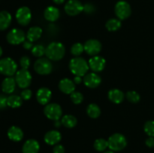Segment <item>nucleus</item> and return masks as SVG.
I'll return each instance as SVG.
<instances>
[{"label": "nucleus", "mask_w": 154, "mask_h": 153, "mask_svg": "<svg viewBox=\"0 0 154 153\" xmlns=\"http://www.w3.org/2000/svg\"><path fill=\"white\" fill-rule=\"evenodd\" d=\"M66 49L60 42H52L46 47L45 55L48 58L53 61H59L64 57Z\"/></svg>", "instance_id": "obj_1"}, {"label": "nucleus", "mask_w": 154, "mask_h": 153, "mask_svg": "<svg viewBox=\"0 0 154 153\" xmlns=\"http://www.w3.org/2000/svg\"><path fill=\"white\" fill-rule=\"evenodd\" d=\"M89 64L84 58L75 57L69 62V69L75 76H84L89 70Z\"/></svg>", "instance_id": "obj_2"}, {"label": "nucleus", "mask_w": 154, "mask_h": 153, "mask_svg": "<svg viewBox=\"0 0 154 153\" xmlns=\"http://www.w3.org/2000/svg\"><path fill=\"white\" fill-rule=\"evenodd\" d=\"M108 142L109 148L114 152L121 151L127 145L126 137L123 134L119 133H116L111 135L108 139Z\"/></svg>", "instance_id": "obj_3"}, {"label": "nucleus", "mask_w": 154, "mask_h": 153, "mask_svg": "<svg viewBox=\"0 0 154 153\" xmlns=\"http://www.w3.org/2000/svg\"><path fill=\"white\" fill-rule=\"evenodd\" d=\"M17 64L11 58L0 59V74L8 76H11L17 73Z\"/></svg>", "instance_id": "obj_4"}, {"label": "nucleus", "mask_w": 154, "mask_h": 153, "mask_svg": "<svg viewBox=\"0 0 154 153\" xmlns=\"http://www.w3.org/2000/svg\"><path fill=\"white\" fill-rule=\"evenodd\" d=\"M44 113L48 118L56 121L61 118L63 115V110L58 104H48L44 108Z\"/></svg>", "instance_id": "obj_5"}, {"label": "nucleus", "mask_w": 154, "mask_h": 153, "mask_svg": "<svg viewBox=\"0 0 154 153\" xmlns=\"http://www.w3.org/2000/svg\"><path fill=\"white\" fill-rule=\"evenodd\" d=\"M34 70L36 73L41 75H48L51 73L53 70L52 63L49 58H38L34 64Z\"/></svg>", "instance_id": "obj_6"}, {"label": "nucleus", "mask_w": 154, "mask_h": 153, "mask_svg": "<svg viewBox=\"0 0 154 153\" xmlns=\"http://www.w3.org/2000/svg\"><path fill=\"white\" fill-rule=\"evenodd\" d=\"M15 80L20 88H27L32 82L31 74L26 69L17 70L15 74Z\"/></svg>", "instance_id": "obj_7"}, {"label": "nucleus", "mask_w": 154, "mask_h": 153, "mask_svg": "<svg viewBox=\"0 0 154 153\" xmlns=\"http://www.w3.org/2000/svg\"><path fill=\"white\" fill-rule=\"evenodd\" d=\"M116 16L119 20H126L132 14L130 4L125 1H119L114 8Z\"/></svg>", "instance_id": "obj_8"}, {"label": "nucleus", "mask_w": 154, "mask_h": 153, "mask_svg": "<svg viewBox=\"0 0 154 153\" xmlns=\"http://www.w3.org/2000/svg\"><path fill=\"white\" fill-rule=\"evenodd\" d=\"M26 34L23 30L19 28H13L7 34V40L9 44L17 45L25 41Z\"/></svg>", "instance_id": "obj_9"}, {"label": "nucleus", "mask_w": 154, "mask_h": 153, "mask_svg": "<svg viewBox=\"0 0 154 153\" xmlns=\"http://www.w3.org/2000/svg\"><path fill=\"white\" fill-rule=\"evenodd\" d=\"M84 10V5L78 0H69L65 5V11L69 16H76Z\"/></svg>", "instance_id": "obj_10"}, {"label": "nucleus", "mask_w": 154, "mask_h": 153, "mask_svg": "<svg viewBox=\"0 0 154 153\" xmlns=\"http://www.w3.org/2000/svg\"><path fill=\"white\" fill-rule=\"evenodd\" d=\"M16 19L17 22L21 26H27L32 19V13L28 7H21L17 10Z\"/></svg>", "instance_id": "obj_11"}, {"label": "nucleus", "mask_w": 154, "mask_h": 153, "mask_svg": "<svg viewBox=\"0 0 154 153\" xmlns=\"http://www.w3.org/2000/svg\"><path fill=\"white\" fill-rule=\"evenodd\" d=\"M84 47V51L88 55L95 56H97L102 50V44L99 40L96 39H90L85 42Z\"/></svg>", "instance_id": "obj_12"}, {"label": "nucleus", "mask_w": 154, "mask_h": 153, "mask_svg": "<svg viewBox=\"0 0 154 153\" xmlns=\"http://www.w3.org/2000/svg\"><path fill=\"white\" fill-rule=\"evenodd\" d=\"M89 67L95 73L100 72L104 70L106 64L105 58L99 56H95L89 60Z\"/></svg>", "instance_id": "obj_13"}, {"label": "nucleus", "mask_w": 154, "mask_h": 153, "mask_svg": "<svg viewBox=\"0 0 154 153\" xmlns=\"http://www.w3.org/2000/svg\"><path fill=\"white\" fill-rule=\"evenodd\" d=\"M84 82L86 86L90 88H95L99 86L102 82V79L95 72L87 74L84 77Z\"/></svg>", "instance_id": "obj_14"}, {"label": "nucleus", "mask_w": 154, "mask_h": 153, "mask_svg": "<svg viewBox=\"0 0 154 153\" xmlns=\"http://www.w3.org/2000/svg\"><path fill=\"white\" fill-rule=\"evenodd\" d=\"M52 97V92L51 90L46 87L40 88L36 93V99L38 102L42 105H47L51 100Z\"/></svg>", "instance_id": "obj_15"}, {"label": "nucleus", "mask_w": 154, "mask_h": 153, "mask_svg": "<svg viewBox=\"0 0 154 153\" xmlns=\"http://www.w3.org/2000/svg\"><path fill=\"white\" fill-rule=\"evenodd\" d=\"M59 88L62 92L67 94H71L75 90V83L68 78L61 80L59 83Z\"/></svg>", "instance_id": "obj_16"}, {"label": "nucleus", "mask_w": 154, "mask_h": 153, "mask_svg": "<svg viewBox=\"0 0 154 153\" xmlns=\"http://www.w3.org/2000/svg\"><path fill=\"white\" fill-rule=\"evenodd\" d=\"M44 139H45V142L48 145H57L61 140L62 135L58 130H51L45 134Z\"/></svg>", "instance_id": "obj_17"}, {"label": "nucleus", "mask_w": 154, "mask_h": 153, "mask_svg": "<svg viewBox=\"0 0 154 153\" xmlns=\"http://www.w3.org/2000/svg\"><path fill=\"white\" fill-rule=\"evenodd\" d=\"M60 12L57 8L54 6H49L45 9L44 12V16L49 22H55L59 19Z\"/></svg>", "instance_id": "obj_18"}, {"label": "nucleus", "mask_w": 154, "mask_h": 153, "mask_svg": "<svg viewBox=\"0 0 154 153\" xmlns=\"http://www.w3.org/2000/svg\"><path fill=\"white\" fill-rule=\"evenodd\" d=\"M40 148L38 142L34 139L28 140L23 146V153H38Z\"/></svg>", "instance_id": "obj_19"}, {"label": "nucleus", "mask_w": 154, "mask_h": 153, "mask_svg": "<svg viewBox=\"0 0 154 153\" xmlns=\"http://www.w3.org/2000/svg\"><path fill=\"white\" fill-rule=\"evenodd\" d=\"M16 84L17 82L15 78L11 77V76L6 77L2 83V89L3 92L6 93V94H11L14 91Z\"/></svg>", "instance_id": "obj_20"}, {"label": "nucleus", "mask_w": 154, "mask_h": 153, "mask_svg": "<svg viewBox=\"0 0 154 153\" xmlns=\"http://www.w3.org/2000/svg\"><path fill=\"white\" fill-rule=\"evenodd\" d=\"M108 98L111 102L114 104H120L125 98L124 93L117 88H112L108 92Z\"/></svg>", "instance_id": "obj_21"}, {"label": "nucleus", "mask_w": 154, "mask_h": 153, "mask_svg": "<svg viewBox=\"0 0 154 153\" xmlns=\"http://www.w3.org/2000/svg\"><path fill=\"white\" fill-rule=\"evenodd\" d=\"M8 136L12 141L19 142L23 137V132L19 127L12 126L8 130Z\"/></svg>", "instance_id": "obj_22"}, {"label": "nucleus", "mask_w": 154, "mask_h": 153, "mask_svg": "<svg viewBox=\"0 0 154 153\" xmlns=\"http://www.w3.org/2000/svg\"><path fill=\"white\" fill-rule=\"evenodd\" d=\"M11 15L6 10L0 12V31L5 30L10 26L11 22Z\"/></svg>", "instance_id": "obj_23"}, {"label": "nucleus", "mask_w": 154, "mask_h": 153, "mask_svg": "<svg viewBox=\"0 0 154 153\" xmlns=\"http://www.w3.org/2000/svg\"><path fill=\"white\" fill-rule=\"evenodd\" d=\"M42 34V29L38 26L31 27L28 30L26 34L27 40L31 42H34L38 40L41 38Z\"/></svg>", "instance_id": "obj_24"}, {"label": "nucleus", "mask_w": 154, "mask_h": 153, "mask_svg": "<svg viewBox=\"0 0 154 153\" xmlns=\"http://www.w3.org/2000/svg\"><path fill=\"white\" fill-rule=\"evenodd\" d=\"M87 115L92 118H97L101 115V110L96 104H90L87 108Z\"/></svg>", "instance_id": "obj_25"}, {"label": "nucleus", "mask_w": 154, "mask_h": 153, "mask_svg": "<svg viewBox=\"0 0 154 153\" xmlns=\"http://www.w3.org/2000/svg\"><path fill=\"white\" fill-rule=\"evenodd\" d=\"M61 122L62 124H63L66 128H72L76 126L77 123H78V120L74 116L66 115L62 118Z\"/></svg>", "instance_id": "obj_26"}, {"label": "nucleus", "mask_w": 154, "mask_h": 153, "mask_svg": "<svg viewBox=\"0 0 154 153\" xmlns=\"http://www.w3.org/2000/svg\"><path fill=\"white\" fill-rule=\"evenodd\" d=\"M23 99L20 96L11 94L8 98V106L11 108H17L22 105Z\"/></svg>", "instance_id": "obj_27"}, {"label": "nucleus", "mask_w": 154, "mask_h": 153, "mask_svg": "<svg viewBox=\"0 0 154 153\" xmlns=\"http://www.w3.org/2000/svg\"><path fill=\"white\" fill-rule=\"evenodd\" d=\"M105 27L110 32L117 31L121 27V22H120V20L112 18V19H110L109 20L107 21Z\"/></svg>", "instance_id": "obj_28"}, {"label": "nucleus", "mask_w": 154, "mask_h": 153, "mask_svg": "<svg viewBox=\"0 0 154 153\" xmlns=\"http://www.w3.org/2000/svg\"><path fill=\"white\" fill-rule=\"evenodd\" d=\"M108 147V142L103 138L96 140L94 142L95 149L99 152H103Z\"/></svg>", "instance_id": "obj_29"}, {"label": "nucleus", "mask_w": 154, "mask_h": 153, "mask_svg": "<svg viewBox=\"0 0 154 153\" xmlns=\"http://www.w3.org/2000/svg\"><path fill=\"white\" fill-rule=\"evenodd\" d=\"M46 48L41 44H37L34 46L32 49V53L35 57H42L45 54Z\"/></svg>", "instance_id": "obj_30"}, {"label": "nucleus", "mask_w": 154, "mask_h": 153, "mask_svg": "<svg viewBox=\"0 0 154 153\" xmlns=\"http://www.w3.org/2000/svg\"><path fill=\"white\" fill-rule=\"evenodd\" d=\"M84 45L81 43H75L72 45V48H71V52L73 56H79L80 55L82 54V52H84Z\"/></svg>", "instance_id": "obj_31"}, {"label": "nucleus", "mask_w": 154, "mask_h": 153, "mask_svg": "<svg viewBox=\"0 0 154 153\" xmlns=\"http://www.w3.org/2000/svg\"><path fill=\"white\" fill-rule=\"evenodd\" d=\"M126 98L129 102H132V103H138L141 99L139 94L135 91H129L126 92Z\"/></svg>", "instance_id": "obj_32"}, {"label": "nucleus", "mask_w": 154, "mask_h": 153, "mask_svg": "<svg viewBox=\"0 0 154 153\" xmlns=\"http://www.w3.org/2000/svg\"><path fill=\"white\" fill-rule=\"evenodd\" d=\"M144 130L149 136H154V121H147L144 124Z\"/></svg>", "instance_id": "obj_33"}, {"label": "nucleus", "mask_w": 154, "mask_h": 153, "mask_svg": "<svg viewBox=\"0 0 154 153\" xmlns=\"http://www.w3.org/2000/svg\"><path fill=\"white\" fill-rule=\"evenodd\" d=\"M72 102L75 104H79L84 100V96L79 92H73L70 95Z\"/></svg>", "instance_id": "obj_34"}, {"label": "nucleus", "mask_w": 154, "mask_h": 153, "mask_svg": "<svg viewBox=\"0 0 154 153\" xmlns=\"http://www.w3.org/2000/svg\"><path fill=\"white\" fill-rule=\"evenodd\" d=\"M20 64L22 69L28 70L30 66V60L28 56H23L20 60Z\"/></svg>", "instance_id": "obj_35"}, {"label": "nucleus", "mask_w": 154, "mask_h": 153, "mask_svg": "<svg viewBox=\"0 0 154 153\" xmlns=\"http://www.w3.org/2000/svg\"><path fill=\"white\" fill-rule=\"evenodd\" d=\"M32 91L29 88H25L22 91L20 94V97L22 98L23 100H29L32 98Z\"/></svg>", "instance_id": "obj_36"}, {"label": "nucleus", "mask_w": 154, "mask_h": 153, "mask_svg": "<svg viewBox=\"0 0 154 153\" xmlns=\"http://www.w3.org/2000/svg\"><path fill=\"white\" fill-rule=\"evenodd\" d=\"M95 10H96V8L93 4L87 3V4H85L84 5V11L85 13L88 14H91L94 13Z\"/></svg>", "instance_id": "obj_37"}, {"label": "nucleus", "mask_w": 154, "mask_h": 153, "mask_svg": "<svg viewBox=\"0 0 154 153\" xmlns=\"http://www.w3.org/2000/svg\"><path fill=\"white\" fill-rule=\"evenodd\" d=\"M8 105V98L4 94H0V109H4Z\"/></svg>", "instance_id": "obj_38"}, {"label": "nucleus", "mask_w": 154, "mask_h": 153, "mask_svg": "<svg viewBox=\"0 0 154 153\" xmlns=\"http://www.w3.org/2000/svg\"><path fill=\"white\" fill-rule=\"evenodd\" d=\"M53 152L54 153H65L64 146L62 145H60V144H57V145L54 147Z\"/></svg>", "instance_id": "obj_39"}, {"label": "nucleus", "mask_w": 154, "mask_h": 153, "mask_svg": "<svg viewBox=\"0 0 154 153\" xmlns=\"http://www.w3.org/2000/svg\"><path fill=\"white\" fill-rule=\"evenodd\" d=\"M146 145L150 148H153L154 147V136H150L146 140Z\"/></svg>", "instance_id": "obj_40"}, {"label": "nucleus", "mask_w": 154, "mask_h": 153, "mask_svg": "<svg viewBox=\"0 0 154 153\" xmlns=\"http://www.w3.org/2000/svg\"><path fill=\"white\" fill-rule=\"evenodd\" d=\"M23 48H25V49L30 50V49H32V47L34 46H33V44H32V42H31V41H29V40H25V41L23 43Z\"/></svg>", "instance_id": "obj_41"}, {"label": "nucleus", "mask_w": 154, "mask_h": 153, "mask_svg": "<svg viewBox=\"0 0 154 153\" xmlns=\"http://www.w3.org/2000/svg\"><path fill=\"white\" fill-rule=\"evenodd\" d=\"M83 79L81 76H75V78H74V82L76 84H80L81 82H82Z\"/></svg>", "instance_id": "obj_42"}, {"label": "nucleus", "mask_w": 154, "mask_h": 153, "mask_svg": "<svg viewBox=\"0 0 154 153\" xmlns=\"http://www.w3.org/2000/svg\"><path fill=\"white\" fill-rule=\"evenodd\" d=\"M61 124H62V122L60 121V119L54 121V126H55V127L60 128V126H61Z\"/></svg>", "instance_id": "obj_43"}, {"label": "nucleus", "mask_w": 154, "mask_h": 153, "mask_svg": "<svg viewBox=\"0 0 154 153\" xmlns=\"http://www.w3.org/2000/svg\"><path fill=\"white\" fill-rule=\"evenodd\" d=\"M54 3L57 4H63V2H65V0H53Z\"/></svg>", "instance_id": "obj_44"}, {"label": "nucleus", "mask_w": 154, "mask_h": 153, "mask_svg": "<svg viewBox=\"0 0 154 153\" xmlns=\"http://www.w3.org/2000/svg\"><path fill=\"white\" fill-rule=\"evenodd\" d=\"M2 55V47L0 46V57H1Z\"/></svg>", "instance_id": "obj_45"}, {"label": "nucleus", "mask_w": 154, "mask_h": 153, "mask_svg": "<svg viewBox=\"0 0 154 153\" xmlns=\"http://www.w3.org/2000/svg\"><path fill=\"white\" fill-rule=\"evenodd\" d=\"M104 153H114V151L111 150V151H107V152H104Z\"/></svg>", "instance_id": "obj_46"}]
</instances>
